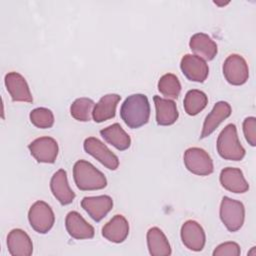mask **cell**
<instances>
[{
	"mask_svg": "<svg viewBox=\"0 0 256 256\" xmlns=\"http://www.w3.org/2000/svg\"><path fill=\"white\" fill-rule=\"evenodd\" d=\"M120 116L124 123L132 129L145 125L150 117V104L144 94L128 96L120 108Z\"/></svg>",
	"mask_w": 256,
	"mask_h": 256,
	"instance_id": "obj_1",
	"label": "cell"
},
{
	"mask_svg": "<svg viewBox=\"0 0 256 256\" xmlns=\"http://www.w3.org/2000/svg\"><path fill=\"white\" fill-rule=\"evenodd\" d=\"M73 177L78 189L82 191L100 190L106 187L104 174L86 160H78L73 166Z\"/></svg>",
	"mask_w": 256,
	"mask_h": 256,
	"instance_id": "obj_2",
	"label": "cell"
},
{
	"mask_svg": "<svg viewBox=\"0 0 256 256\" xmlns=\"http://www.w3.org/2000/svg\"><path fill=\"white\" fill-rule=\"evenodd\" d=\"M217 151L225 160L240 161L245 156V149L241 145L235 124H228L217 138Z\"/></svg>",
	"mask_w": 256,
	"mask_h": 256,
	"instance_id": "obj_3",
	"label": "cell"
},
{
	"mask_svg": "<svg viewBox=\"0 0 256 256\" xmlns=\"http://www.w3.org/2000/svg\"><path fill=\"white\" fill-rule=\"evenodd\" d=\"M220 219L230 232L238 231L243 226L245 219L243 203L224 196L220 204Z\"/></svg>",
	"mask_w": 256,
	"mask_h": 256,
	"instance_id": "obj_4",
	"label": "cell"
},
{
	"mask_svg": "<svg viewBox=\"0 0 256 256\" xmlns=\"http://www.w3.org/2000/svg\"><path fill=\"white\" fill-rule=\"evenodd\" d=\"M28 220L31 227L38 233L45 234L55 222V215L52 208L44 201H36L28 211Z\"/></svg>",
	"mask_w": 256,
	"mask_h": 256,
	"instance_id": "obj_5",
	"label": "cell"
},
{
	"mask_svg": "<svg viewBox=\"0 0 256 256\" xmlns=\"http://www.w3.org/2000/svg\"><path fill=\"white\" fill-rule=\"evenodd\" d=\"M184 164L191 173L206 176L213 172L214 166L210 155L202 148L191 147L184 152Z\"/></svg>",
	"mask_w": 256,
	"mask_h": 256,
	"instance_id": "obj_6",
	"label": "cell"
},
{
	"mask_svg": "<svg viewBox=\"0 0 256 256\" xmlns=\"http://www.w3.org/2000/svg\"><path fill=\"white\" fill-rule=\"evenodd\" d=\"M223 74L228 83L242 85L249 77V68L245 59L238 54L229 55L223 63Z\"/></svg>",
	"mask_w": 256,
	"mask_h": 256,
	"instance_id": "obj_7",
	"label": "cell"
},
{
	"mask_svg": "<svg viewBox=\"0 0 256 256\" xmlns=\"http://www.w3.org/2000/svg\"><path fill=\"white\" fill-rule=\"evenodd\" d=\"M84 150L97 159L102 165L110 170H116L119 166L118 157L98 138L88 137L83 144Z\"/></svg>",
	"mask_w": 256,
	"mask_h": 256,
	"instance_id": "obj_8",
	"label": "cell"
},
{
	"mask_svg": "<svg viewBox=\"0 0 256 256\" xmlns=\"http://www.w3.org/2000/svg\"><path fill=\"white\" fill-rule=\"evenodd\" d=\"M28 148L31 155L39 163H54L58 155V143L52 137H39L33 140Z\"/></svg>",
	"mask_w": 256,
	"mask_h": 256,
	"instance_id": "obj_9",
	"label": "cell"
},
{
	"mask_svg": "<svg viewBox=\"0 0 256 256\" xmlns=\"http://www.w3.org/2000/svg\"><path fill=\"white\" fill-rule=\"evenodd\" d=\"M180 68L185 77L194 82H204L209 73V67L200 57L186 54L182 57Z\"/></svg>",
	"mask_w": 256,
	"mask_h": 256,
	"instance_id": "obj_10",
	"label": "cell"
},
{
	"mask_svg": "<svg viewBox=\"0 0 256 256\" xmlns=\"http://www.w3.org/2000/svg\"><path fill=\"white\" fill-rule=\"evenodd\" d=\"M181 239L183 244L192 251H201L206 242V235L202 226L194 221L187 220L181 227Z\"/></svg>",
	"mask_w": 256,
	"mask_h": 256,
	"instance_id": "obj_11",
	"label": "cell"
},
{
	"mask_svg": "<svg viewBox=\"0 0 256 256\" xmlns=\"http://www.w3.org/2000/svg\"><path fill=\"white\" fill-rule=\"evenodd\" d=\"M5 86L13 101L31 103L33 101L26 79L17 72H9L5 75Z\"/></svg>",
	"mask_w": 256,
	"mask_h": 256,
	"instance_id": "obj_12",
	"label": "cell"
},
{
	"mask_svg": "<svg viewBox=\"0 0 256 256\" xmlns=\"http://www.w3.org/2000/svg\"><path fill=\"white\" fill-rule=\"evenodd\" d=\"M81 206L94 221L99 222L112 209L113 200L108 195L89 196L82 199Z\"/></svg>",
	"mask_w": 256,
	"mask_h": 256,
	"instance_id": "obj_13",
	"label": "cell"
},
{
	"mask_svg": "<svg viewBox=\"0 0 256 256\" xmlns=\"http://www.w3.org/2000/svg\"><path fill=\"white\" fill-rule=\"evenodd\" d=\"M65 226L68 234L74 239H91L95 234L93 226L77 211H70L66 215Z\"/></svg>",
	"mask_w": 256,
	"mask_h": 256,
	"instance_id": "obj_14",
	"label": "cell"
},
{
	"mask_svg": "<svg viewBox=\"0 0 256 256\" xmlns=\"http://www.w3.org/2000/svg\"><path fill=\"white\" fill-rule=\"evenodd\" d=\"M7 247L12 256H30L33 253L32 240L25 231L18 228L8 233Z\"/></svg>",
	"mask_w": 256,
	"mask_h": 256,
	"instance_id": "obj_15",
	"label": "cell"
},
{
	"mask_svg": "<svg viewBox=\"0 0 256 256\" xmlns=\"http://www.w3.org/2000/svg\"><path fill=\"white\" fill-rule=\"evenodd\" d=\"M50 189L54 197L62 204L68 205L75 198V193L68 184L67 173L64 169L56 171L50 180Z\"/></svg>",
	"mask_w": 256,
	"mask_h": 256,
	"instance_id": "obj_16",
	"label": "cell"
},
{
	"mask_svg": "<svg viewBox=\"0 0 256 256\" xmlns=\"http://www.w3.org/2000/svg\"><path fill=\"white\" fill-rule=\"evenodd\" d=\"M231 106L227 102H217L204 120L200 138L203 139L212 134L215 131V129L220 125V123L231 115Z\"/></svg>",
	"mask_w": 256,
	"mask_h": 256,
	"instance_id": "obj_17",
	"label": "cell"
},
{
	"mask_svg": "<svg viewBox=\"0 0 256 256\" xmlns=\"http://www.w3.org/2000/svg\"><path fill=\"white\" fill-rule=\"evenodd\" d=\"M190 49L204 61H210L214 59L218 52L217 44L205 33L199 32L191 36L189 41Z\"/></svg>",
	"mask_w": 256,
	"mask_h": 256,
	"instance_id": "obj_18",
	"label": "cell"
},
{
	"mask_svg": "<svg viewBox=\"0 0 256 256\" xmlns=\"http://www.w3.org/2000/svg\"><path fill=\"white\" fill-rule=\"evenodd\" d=\"M219 180L226 190L233 193H245L249 189V184L239 168L226 167L222 169Z\"/></svg>",
	"mask_w": 256,
	"mask_h": 256,
	"instance_id": "obj_19",
	"label": "cell"
},
{
	"mask_svg": "<svg viewBox=\"0 0 256 256\" xmlns=\"http://www.w3.org/2000/svg\"><path fill=\"white\" fill-rule=\"evenodd\" d=\"M129 234V223L123 215L112 217L102 228V235L113 243H122Z\"/></svg>",
	"mask_w": 256,
	"mask_h": 256,
	"instance_id": "obj_20",
	"label": "cell"
},
{
	"mask_svg": "<svg viewBox=\"0 0 256 256\" xmlns=\"http://www.w3.org/2000/svg\"><path fill=\"white\" fill-rule=\"evenodd\" d=\"M156 109V122L160 126H169L176 122L179 113L176 103L173 100L161 98L158 95L153 97Z\"/></svg>",
	"mask_w": 256,
	"mask_h": 256,
	"instance_id": "obj_21",
	"label": "cell"
},
{
	"mask_svg": "<svg viewBox=\"0 0 256 256\" xmlns=\"http://www.w3.org/2000/svg\"><path fill=\"white\" fill-rule=\"evenodd\" d=\"M121 96L118 94H106L100 98L95 104L92 117L95 122L101 123L115 116L116 107L120 101Z\"/></svg>",
	"mask_w": 256,
	"mask_h": 256,
	"instance_id": "obj_22",
	"label": "cell"
},
{
	"mask_svg": "<svg viewBox=\"0 0 256 256\" xmlns=\"http://www.w3.org/2000/svg\"><path fill=\"white\" fill-rule=\"evenodd\" d=\"M147 246L152 256H169L172 252L165 234L158 227H152L148 230Z\"/></svg>",
	"mask_w": 256,
	"mask_h": 256,
	"instance_id": "obj_23",
	"label": "cell"
},
{
	"mask_svg": "<svg viewBox=\"0 0 256 256\" xmlns=\"http://www.w3.org/2000/svg\"><path fill=\"white\" fill-rule=\"evenodd\" d=\"M101 136L106 142L120 151L128 149L131 145V138L119 123H114L100 130Z\"/></svg>",
	"mask_w": 256,
	"mask_h": 256,
	"instance_id": "obj_24",
	"label": "cell"
},
{
	"mask_svg": "<svg viewBox=\"0 0 256 256\" xmlns=\"http://www.w3.org/2000/svg\"><path fill=\"white\" fill-rule=\"evenodd\" d=\"M208 103L207 95L197 89L189 90L184 98L183 104L185 112L190 116H195L199 112H201Z\"/></svg>",
	"mask_w": 256,
	"mask_h": 256,
	"instance_id": "obj_25",
	"label": "cell"
},
{
	"mask_svg": "<svg viewBox=\"0 0 256 256\" xmlns=\"http://www.w3.org/2000/svg\"><path fill=\"white\" fill-rule=\"evenodd\" d=\"M95 106V103L92 99L87 97H81L77 98L70 106V113L71 116L82 122L90 121L92 109Z\"/></svg>",
	"mask_w": 256,
	"mask_h": 256,
	"instance_id": "obj_26",
	"label": "cell"
},
{
	"mask_svg": "<svg viewBox=\"0 0 256 256\" xmlns=\"http://www.w3.org/2000/svg\"><path fill=\"white\" fill-rule=\"evenodd\" d=\"M158 90L167 98L177 99L181 92V84L176 75L166 73L158 81Z\"/></svg>",
	"mask_w": 256,
	"mask_h": 256,
	"instance_id": "obj_27",
	"label": "cell"
},
{
	"mask_svg": "<svg viewBox=\"0 0 256 256\" xmlns=\"http://www.w3.org/2000/svg\"><path fill=\"white\" fill-rule=\"evenodd\" d=\"M30 121L31 123L36 126L37 128L46 129L50 128L54 124V115L52 111L45 107H39L33 109L30 114Z\"/></svg>",
	"mask_w": 256,
	"mask_h": 256,
	"instance_id": "obj_28",
	"label": "cell"
},
{
	"mask_svg": "<svg viewBox=\"0 0 256 256\" xmlns=\"http://www.w3.org/2000/svg\"><path fill=\"white\" fill-rule=\"evenodd\" d=\"M240 254V246L236 242L222 243L218 245L213 251V256H239Z\"/></svg>",
	"mask_w": 256,
	"mask_h": 256,
	"instance_id": "obj_29",
	"label": "cell"
},
{
	"mask_svg": "<svg viewBox=\"0 0 256 256\" xmlns=\"http://www.w3.org/2000/svg\"><path fill=\"white\" fill-rule=\"evenodd\" d=\"M243 132L247 142L251 146L256 145V118L247 117L243 121Z\"/></svg>",
	"mask_w": 256,
	"mask_h": 256,
	"instance_id": "obj_30",
	"label": "cell"
}]
</instances>
